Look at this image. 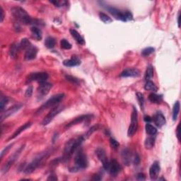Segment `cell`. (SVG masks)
I'll use <instances>...</instances> for the list:
<instances>
[{"label":"cell","instance_id":"obj_1","mask_svg":"<svg viewBox=\"0 0 181 181\" xmlns=\"http://www.w3.org/2000/svg\"><path fill=\"white\" fill-rule=\"evenodd\" d=\"M11 12L13 17L17 22H19L23 25H33L36 26L42 25L40 20L33 19L23 8L20 7H13L11 8Z\"/></svg>","mask_w":181,"mask_h":181},{"label":"cell","instance_id":"obj_2","mask_svg":"<svg viewBox=\"0 0 181 181\" xmlns=\"http://www.w3.org/2000/svg\"><path fill=\"white\" fill-rule=\"evenodd\" d=\"M84 140H86V139L84 138V135H81L76 138H72L67 142L64 145V152H63L64 153L62 156L63 161L70 159L71 156L76 151V149L81 146Z\"/></svg>","mask_w":181,"mask_h":181},{"label":"cell","instance_id":"obj_3","mask_svg":"<svg viewBox=\"0 0 181 181\" xmlns=\"http://www.w3.org/2000/svg\"><path fill=\"white\" fill-rule=\"evenodd\" d=\"M50 154H51L50 150H47V151L40 153L38 156H36L35 158H33V160L30 164H28V165L26 166L23 170L24 173L26 174L32 173L34 170H36L41 165L45 160H46L49 157Z\"/></svg>","mask_w":181,"mask_h":181},{"label":"cell","instance_id":"obj_4","mask_svg":"<svg viewBox=\"0 0 181 181\" xmlns=\"http://www.w3.org/2000/svg\"><path fill=\"white\" fill-rule=\"evenodd\" d=\"M101 5H102L105 9L108 10V11L112 16H113L115 19L125 22L133 21V16L130 11H123V10L117 9V8L111 7V6L110 5H103V3Z\"/></svg>","mask_w":181,"mask_h":181},{"label":"cell","instance_id":"obj_5","mask_svg":"<svg viewBox=\"0 0 181 181\" xmlns=\"http://www.w3.org/2000/svg\"><path fill=\"white\" fill-rule=\"evenodd\" d=\"M89 162L87 159L86 155L82 150H79L77 152L76 155L74 158V166L70 168V171L72 173H76L79 170L86 169L88 166Z\"/></svg>","mask_w":181,"mask_h":181},{"label":"cell","instance_id":"obj_6","mask_svg":"<svg viewBox=\"0 0 181 181\" xmlns=\"http://www.w3.org/2000/svg\"><path fill=\"white\" fill-rule=\"evenodd\" d=\"M64 98V93H59V94L55 95L53 96H52L38 109V111L36 112V115H39V114L41 113L42 111H44L45 110L51 108H52L53 107L58 105L59 103L62 101V100H63Z\"/></svg>","mask_w":181,"mask_h":181},{"label":"cell","instance_id":"obj_7","mask_svg":"<svg viewBox=\"0 0 181 181\" xmlns=\"http://www.w3.org/2000/svg\"><path fill=\"white\" fill-rule=\"evenodd\" d=\"M24 147H25V145H24V144L23 145H21L19 148V149L16 150V151L14 152V153L12 154L11 156H10V157L9 158V159L7 160V161L5 163V164L2 167V173H7L8 171H9L11 166L14 165V164L15 163L16 161L17 160L18 158L19 157L20 154H21L22 151L24 149Z\"/></svg>","mask_w":181,"mask_h":181},{"label":"cell","instance_id":"obj_8","mask_svg":"<svg viewBox=\"0 0 181 181\" xmlns=\"http://www.w3.org/2000/svg\"><path fill=\"white\" fill-rule=\"evenodd\" d=\"M64 105H56V106L52 108L50 111V112H49L48 115L44 117L43 120H42L41 125L44 126L48 125V124L54 119V117H55L56 115H58L60 112H62L63 110H64Z\"/></svg>","mask_w":181,"mask_h":181},{"label":"cell","instance_id":"obj_9","mask_svg":"<svg viewBox=\"0 0 181 181\" xmlns=\"http://www.w3.org/2000/svg\"><path fill=\"white\" fill-rule=\"evenodd\" d=\"M138 129V114L136 108L133 107V111L131 115V123L128 129V137H133Z\"/></svg>","mask_w":181,"mask_h":181},{"label":"cell","instance_id":"obj_10","mask_svg":"<svg viewBox=\"0 0 181 181\" xmlns=\"http://www.w3.org/2000/svg\"><path fill=\"white\" fill-rule=\"evenodd\" d=\"M48 77V74L46 72L30 73L26 78V84H29L32 81H39L40 83L45 82Z\"/></svg>","mask_w":181,"mask_h":181},{"label":"cell","instance_id":"obj_11","mask_svg":"<svg viewBox=\"0 0 181 181\" xmlns=\"http://www.w3.org/2000/svg\"><path fill=\"white\" fill-rule=\"evenodd\" d=\"M122 167L120 164L115 159H111L110 161L109 166L107 171L109 172L112 177H116L120 172L121 171Z\"/></svg>","mask_w":181,"mask_h":181},{"label":"cell","instance_id":"obj_12","mask_svg":"<svg viewBox=\"0 0 181 181\" xmlns=\"http://www.w3.org/2000/svg\"><path fill=\"white\" fill-rule=\"evenodd\" d=\"M95 154H96L97 157L98 158V159L101 161V162L102 163L103 167L105 170H108L109 166L110 161L108 159V157L105 154V150L103 148H98L95 151Z\"/></svg>","mask_w":181,"mask_h":181},{"label":"cell","instance_id":"obj_13","mask_svg":"<svg viewBox=\"0 0 181 181\" xmlns=\"http://www.w3.org/2000/svg\"><path fill=\"white\" fill-rule=\"evenodd\" d=\"M23 107L22 104H16L13 105L12 107H10L9 108L2 113L1 115V122H2L4 120L7 118L8 117H10L11 115H13L14 114H15L16 112H18L20 109H21V108Z\"/></svg>","mask_w":181,"mask_h":181},{"label":"cell","instance_id":"obj_14","mask_svg":"<svg viewBox=\"0 0 181 181\" xmlns=\"http://www.w3.org/2000/svg\"><path fill=\"white\" fill-rule=\"evenodd\" d=\"M38 51V48L36 46L31 45L29 48H28L26 50L25 55H24V60L26 61H30L36 59V57H37Z\"/></svg>","mask_w":181,"mask_h":181},{"label":"cell","instance_id":"obj_15","mask_svg":"<svg viewBox=\"0 0 181 181\" xmlns=\"http://www.w3.org/2000/svg\"><path fill=\"white\" fill-rule=\"evenodd\" d=\"M93 117V115H91V114H86V115H80V116L76 117L74 118L73 120H72L70 123H69L67 125H66V128H70L72 126H74L76 124L79 123H81L83 122L89 120H91V118Z\"/></svg>","mask_w":181,"mask_h":181},{"label":"cell","instance_id":"obj_16","mask_svg":"<svg viewBox=\"0 0 181 181\" xmlns=\"http://www.w3.org/2000/svg\"><path fill=\"white\" fill-rule=\"evenodd\" d=\"M160 170L161 167L159 162L156 161L149 168V176L151 180H156L158 178V175L160 173Z\"/></svg>","mask_w":181,"mask_h":181},{"label":"cell","instance_id":"obj_17","mask_svg":"<svg viewBox=\"0 0 181 181\" xmlns=\"http://www.w3.org/2000/svg\"><path fill=\"white\" fill-rule=\"evenodd\" d=\"M52 84L47 82V81L40 83L39 86H38V88L37 89L38 93L40 95V96H45V95H46L49 92H50V89H52Z\"/></svg>","mask_w":181,"mask_h":181},{"label":"cell","instance_id":"obj_18","mask_svg":"<svg viewBox=\"0 0 181 181\" xmlns=\"http://www.w3.org/2000/svg\"><path fill=\"white\" fill-rule=\"evenodd\" d=\"M122 158L123 163L126 166H129L131 164L132 161L133 160V156L131 151L127 148H125L122 151Z\"/></svg>","mask_w":181,"mask_h":181},{"label":"cell","instance_id":"obj_19","mask_svg":"<svg viewBox=\"0 0 181 181\" xmlns=\"http://www.w3.org/2000/svg\"><path fill=\"white\" fill-rule=\"evenodd\" d=\"M140 74L139 70L136 68H128L126 69L121 73L120 76L122 77H137Z\"/></svg>","mask_w":181,"mask_h":181},{"label":"cell","instance_id":"obj_20","mask_svg":"<svg viewBox=\"0 0 181 181\" xmlns=\"http://www.w3.org/2000/svg\"><path fill=\"white\" fill-rule=\"evenodd\" d=\"M152 120L154 122L155 125L158 127H161L165 125L166 123V118L164 117V115H163L161 113L158 112V113H156L154 115V116L152 118Z\"/></svg>","mask_w":181,"mask_h":181},{"label":"cell","instance_id":"obj_21","mask_svg":"<svg viewBox=\"0 0 181 181\" xmlns=\"http://www.w3.org/2000/svg\"><path fill=\"white\" fill-rule=\"evenodd\" d=\"M81 64V60L76 56H72L70 60H65L63 61V64L67 67H73L78 66Z\"/></svg>","mask_w":181,"mask_h":181},{"label":"cell","instance_id":"obj_22","mask_svg":"<svg viewBox=\"0 0 181 181\" xmlns=\"http://www.w3.org/2000/svg\"><path fill=\"white\" fill-rule=\"evenodd\" d=\"M31 125H32V123H30V122H28V123L24 124V125L21 126V127H20L19 128H18V129L16 130L15 133H14L13 135H12L11 137H9V140H11V139H15V138L17 137L18 136H19L21 133H23V132L25 131L26 129H28V127H30V126H31Z\"/></svg>","mask_w":181,"mask_h":181},{"label":"cell","instance_id":"obj_23","mask_svg":"<svg viewBox=\"0 0 181 181\" xmlns=\"http://www.w3.org/2000/svg\"><path fill=\"white\" fill-rule=\"evenodd\" d=\"M70 32L71 33V35L73 38H74L75 40L78 42L79 44L80 45H84L85 44V40L84 39V38L81 36L80 34L79 33V32L76 30L75 29H72V28H71L70 30Z\"/></svg>","mask_w":181,"mask_h":181},{"label":"cell","instance_id":"obj_24","mask_svg":"<svg viewBox=\"0 0 181 181\" xmlns=\"http://www.w3.org/2000/svg\"><path fill=\"white\" fill-rule=\"evenodd\" d=\"M30 31H31V33L33 36L36 38L37 40H40L42 39V30L40 28H38V26H33L30 28Z\"/></svg>","mask_w":181,"mask_h":181},{"label":"cell","instance_id":"obj_25","mask_svg":"<svg viewBox=\"0 0 181 181\" xmlns=\"http://www.w3.org/2000/svg\"><path fill=\"white\" fill-rule=\"evenodd\" d=\"M149 100L151 101V103L158 104V103L162 102L163 96L161 95H158L154 93H151V94H149Z\"/></svg>","mask_w":181,"mask_h":181},{"label":"cell","instance_id":"obj_26","mask_svg":"<svg viewBox=\"0 0 181 181\" xmlns=\"http://www.w3.org/2000/svg\"><path fill=\"white\" fill-rule=\"evenodd\" d=\"M155 137L154 136H150L148 138H146L144 142V146H145L146 149H151L154 147V144H155Z\"/></svg>","mask_w":181,"mask_h":181},{"label":"cell","instance_id":"obj_27","mask_svg":"<svg viewBox=\"0 0 181 181\" xmlns=\"http://www.w3.org/2000/svg\"><path fill=\"white\" fill-rule=\"evenodd\" d=\"M20 50V47H19V43H14L11 45V48H10V50H9V54L11 58H14L17 55L18 52Z\"/></svg>","mask_w":181,"mask_h":181},{"label":"cell","instance_id":"obj_28","mask_svg":"<svg viewBox=\"0 0 181 181\" xmlns=\"http://www.w3.org/2000/svg\"><path fill=\"white\" fill-rule=\"evenodd\" d=\"M180 102L178 101H177L176 103H174L173 108V120L176 121L177 120V117L178 116L179 112H180Z\"/></svg>","mask_w":181,"mask_h":181},{"label":"cell","instance_id":"obj_29","mask_svg":"<svg viewBox=\"0 0 181 181\" xmlns=\"http://www.w3.org/2000/svg\"><path fill=\"white\" fill-rule=\"evenodd\" d=\"M146 133L150 136H154L157 133V129L154 127V126L151 125V124L147 123L145 126Z\"/></svg>","mask_w":181,"mask_h":181},{"label":"cell","instance_id":"obj_30","mask_svg":"<svg viewBox=\"0 0 181 181\" xmlns=\"http://www.w3.org/2000/svg\"><path fill=\"white\" fill-rule=\"evenodd\" d=\"M154 76V68L153 67L149 65V66L147 67L146 70V73L145 75H144V79H145L146 81H149L152 77Z\"/></svg>","mask_w":181,"mask_h":181},{"label":"cell","instance_id":"obj_31","mask_svg":"<svg viewBox=\"0 0 181 181\" xmlns=\"http://www.w3.org/2000/svg\"><path fill=\"white\" fill-rule=\"evenodd\" d=\"M144 89L146 91H157V87L155 85V84L151 81H146V84L144 85Z\"/></svg>","mask_w":181,"mask_h":181},{"label":"cell","instance_id":"obj_32","mask_svg":"<svg viewBox=\"0 0 181 181\" xmlns=\"http://www.w3.org/2000/svg\"><path fill=\"white\" fill-rule=\"evenodd\" d=\"M55 44H56L55 39L52 37H50V36L46 38L45 40V45L49 49L53 48L55 46Z\"/></svg>","mask_w":181,"mask_h":181},{"label":"cell","instance_id":"obj_33","mask_svg":"<svg viewBox=\"0 0 181 181\" xmlns=\"http://www.w3.org/2000/svg\"><path fill=\"white\" fill-rule=\"evenodd\" d=\"M31 45V43H30L29 40H28L27 38H23L21 40V41L19 43V47H20V50H26Z\"/></svg>","mask_w":181,"mask_h":181},{"label":"cell","instance_id":"obj_34","mask_svg":"<svg viewBox=\"0 0 181 181\" xmlns=\"http://www.w3.org/2000/svg\"><path fill=\"white\" fill-rule=\"evenodd\" d=\"M99 17H100L101 21L105 23H110L113 21V19H112L110 16H108L107 14H105V13H103V12H100V13H99Z\"/></svg>","mask_w":181,"mask_h":181},{"label":"cell","instance_id":"obj_35","mask_svg":"<svg viewBox=\"0 0 181 181\" xmlns=\"http://www.w3.org/2000/svg\"><path fill=\"white\" fill-rule=\"evenodd\" d=\"M98 128H99V125H95L92 126V127H91L90 129H89L88 131L85 133V135H84V137L85 139H86L87 138H89L93 133H95L96 130H98Z\"/></svg>","mask_w":181,"mask_h":181},{"label":"cell","instance_id":"obj_36","mask_svg":"<svg viewBox=\"0 0 181 181\" xmlns=\"http://www.w3.org/2000/svg\"><path fill=\"white\" fill-rule=\"evenodd\" d=\"M8 103H9V99H8V98L2 95L1 99H0V109H1L2 113L4 110L5 109Z\"/></svg>","mask_w":181,"mask_h":181},{"label":"cell","instance_id":"obj_37","mask_svg":"<svg viewBox=\"0 0 181 181\" xmlns=\"http://www.w3.org/2000/svg\"><path fill=\"white\" fill-rule=\"evenodd\" d=\"M154 50H155V49L154 48H151V47L146 48L145 49H144V50L142 51V55L143 57H148L151 54L153 53Z\"/></svg>","mask_w":181,"mask_h":181},{"label":"cell","instance_id":"obj_38","mask_svg":"<svg viewBox=\"0 0 181 181\" xmlns=\"http://www.w3.org/2000/svg\"><path fill=\"white\" fill-rule=\"evenodd\" d=\"M60 45H61V48L63 49H65V50H70L72 47L70 42H68L66 39H62L61 40Z\"/></svg>","mask_w":181,"mask_h":181},{"label":"cell","instance_id":"obj_39","mask_svg":"<svg viewBox=\"0 0 181 181\" xmlns=\"http://www.w3.org/2000/svg\"><path fill=\"white\" fill-rule=\"evenodd\" d=\"M110 144H111V146H112V148L115 150L118 149V147L120 146L119 142L113 137H111V139H110Z\"/></svg>","mask_w":181,"mask_h":181},{"label":"cell","instance_id":"obj_40","mask_svg":"<svg viewBox=\"0 0 181 181\" xmlns=\"http://www.w3.org/2000/svg\"><path fill=\"white\" fill-rule=\"evenodd\" d=\"M137 98L138 101H139L140 107H141V108H143L144 103V98L143 94H142V93H139V92L137 93Z\"/></svg>","mask_w":181,"mask_h":181},{"label":"cell","instance_id":"obj_41","mask_svg":"<svg viewBox=\"0 0 181 181\" xmlns=\"http://www.w3.org/2000/svg\"><path fill=\"white\" fill-rule=\"evenodd\" d=\"M65 78H66L67 80L73 83V84H79V80L78 79H76V77L70 76V75H66V76H65Z\"/></svg>","mask_w":181,"mask_h":181},{"label":"cell","instance_id":"obj_42","mask_svg":"<svg viewBox=\"0 0 181 181\" xmlns=\"http://www.w3.org/2000/svg\"><path fill=\"white\" fill-rule=\"evenodd\" d=\"M50 2L53 4L55 7H64V6H65L67 4V2H65V1H50Z\"/></svg>","mask_w":181,"mask_h":181},{"label":"cell","instance_id":"obj_43","mask_svg":"<svg viewBox=\"0 0 181 181\" xmlns=\"http://www.w3.org/2000/svg\"><path fill=\"white\" fill-rule=\"evenodd\" d=\"M133 161L134 164H135V165H137H137H139V163H140V157H139V154L136 153V154H135V155L133 156Z\"/></svg>","mask_w":181,"mask_h":181},{"label":"cell","instance_id":"obj_44","mask_svg":"<svg viewBox=\"0 0 181 181\" xmlns=\"http://www.w3.org/2000/svg\"><path fill=\"white\" fill-rule=\"evenodd\" d=\"M33 86H28V88L26 89V93H25L26 97L29 98V97L31 96L32 94H33Z\"/></svg>","mask_w":181,"mask_h":181},{"label":"cell","instance_id":"obj_45","mask_svg":"<svg viewBox=\"0 0 181 181\" xmlns=\"http://www.w3.org/2000/svg\"><path fill=\"white\" fill-rule=\"evenodd\" d=\"M12 146H13V144H10V145L7 146V147L5 148V149H4L2 150V153H1V159H2L3 157H4V156H5V154L7 153L8 151H9V150L10 149H11V147Z\"/></svg>","mask_w":181,"mask_h":181},{"label":"cell","instance_id":"obj_46","mask_svg":"<svg viewBox=\"0 0 181 181\" xmlns=\"http://www.w3.org/2000/svg\"><path fill=\"white\" fill-rule=\"evenodd\" d=\"M146 177L144 173H138L137 175V179L138 180H145Z\"/></svg>","mask_w":181,"mask_h":181},{"label":"cell","instance_id":"obj_47","mask_svg":"<svg viewBox=\"0 0 181 181\" xmlns=\"http://www.w3.org/2000/svg\"><path fill=\"white\" fill-rule=\"evenodd\" d=\"M101 179H102V178H101V176H100V175H98V174L93 175V178H92V180H101Z\"/></svg>","mask_w":181,"mask_h":181},{"label":"cell","instance_id":"obj_48","mask_svg":"<svg viewBox=\"0 0 181 181\" xmlns=\"http://www.w3.org/2000/svg\"><path fill=\"white\" fill-rule=\"evenodd\" d=\"M0 12H1V22H2L4 21V19H5V12H4V10L2 9V7H0Z\"/></svg>","mask_w":181,"mask_h":181},{"label":"cell","instance_id":"obj_49","mask_svg":"<svg viewBox=\"0 0 181 181\" xmlns=\"http://www.w3.org/2000/svg\"><path fill=\"white\" fill-rule=\"evenodd\" d=\"M176 136H177V138H178V141H180V124H179V125H178V127H177Z\"/></svg>","mask_w":181,"mask_h":181},{"label":"cell","instance_id":"obj_50","mask_svg":"<svg viewBox=\"0 0 181 181\" xmlns=\"http://www.w3.org/2000/svg\"><path fill=\"white\" fill-rule=\"evenodd\" d=\"M144 121L146 122L147 123H149L150 122L152 121V118L150 116H149V115H146V116H144Z\"/></svg>","mask_w":181,"mask_h":181},{"label":"cell","instance_id":"obj_51","mask_svg":"<svg viewBox=\"0 0 181 181\" xmlns=\"http://www.w3.org/2000/svg\"><path fill=\"white\" fill-rule=\"evenodd\" d=\"M48 180H58V178L55 176H54V175H50V177L47 179Z\"/></svg>","mask_w":181,"mask_h":181},{"label":"cell","instance_id":"obj_52","mask_svg":"<svg viewBox=\"0 0 181 181\" xmlns=\"http://www.w3.org/2000/svg\"><path fill=\"white\" fill-rule=\"evenodd\" d=\"M180 13L178 14V27L180 28Z\"/></svg>","mask_w":181,"mask_h":181}]
</instances>
